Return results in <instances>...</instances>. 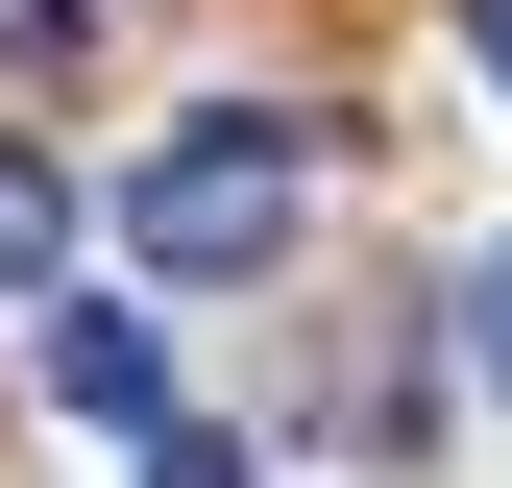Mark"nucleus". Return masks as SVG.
Segmentation results:
<instances>
[{
	"instance_id": "1",
	"label": "nucleus",
	"mask_w": 512,
	"mask_h": 488,
	"mask_svg": "<svg viewBox=\"0 0 512 488\" xmlns=\"http://www.w3.org/2000/svg\"><path fill=\"white\" fill-rule=\"evenodd\" d=\"M122 244H147L171 293H244V269L293 244V122H269V98L171 122V147H147V196H122Z\"/></svg>"
},
{
	"instance_id": "2",
	"label": "nucleus",
	"mask_w": 512,
	"mask_h": 488,
	"mask_svg": "<svg viewBox=\"0 0 512 488\" xmlns=\"http://www.w3.org/2000/svg\"><path fill=\"white\" fill-rule=\"evenodd\" d=\"M49 391H74V415H122V440H147V415H171V342L122 318V293H74V318H49Z\"/></svg>"
},
{
	"instance_id": "5",
	"label": "nucleus",
	"mask_w": 512,
	"mask_h": 488,
	"mask_svg": "<svg viewBox=\"0 0 512 488\" xmlns=\"http://www.w3.org/2000/svg\"><path fill=\"white\" fill-rule=\"evenodd\" d=\"M464 342H488V366H512V244H488V269H464Z\"/></svg>"
},
{
	"instance_id": "3",
	"label": "nucleus",
	"mask_w": 512,
	"mask_h": 488,
	"mask_svg": "<svg viewBox=\"0 0 512 488\" xmlns=\"http://www.w3.org/2000/svg\"><path fill=\"white\" fill-rule=\"evenodd\" d=\"M74 269V196H49V147H0V293H49Z\"/></svg>"
},
{
	"instance_id": "4",
	"label": "nucleus",
	"mask_w": 512,
	"mask_h": 488,
	"mask_svg": "<svg viewBox=\"0 0 512 488\" xmlns=\"http://www.w3.org/2000/svg\"><path fill=\"white\" fill-rule=\"evenodd\" d=\"M147 488H244V440H196V415H147Z\"/></svg>"
},
{
	"instance_id": "6",
	"label": "nucleus",
	"mask_w": 512,
	"mask_h": 488,
	"mask_svg": "<svg viewBox=\"0 0 512 488\" xmlns=\"http://www.w3.org/2000/svg\"><path fill=\"white\" fill-rule=\"evenodd\" d=\"M464 74H488V98H512V0H464Z\"/></svg>"
}]
</instances>
